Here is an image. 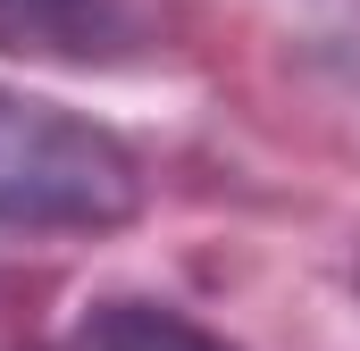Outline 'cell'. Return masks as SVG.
<instances>
[{"mask_svg":"<svg viewBox=\"0 0 360 351\" xmlns=\"http://www.w3.org/2000/svg\"><path fill=\"white\" fill-rule=\"evenodd\" d=\"M143 209V159L59 100L0 84V226L8 234H109Z\"/></svg>","mask_w":360,"mask_h":351,"instance_id":"cell-1","label":"cell"},{"mask_svg":"<svg viewBox=\"0 0 360 351\" xmlns=\"http://www.w3.org/2000/svg\"><path fill=\"white\" fill-rule=\"evenodd\" d=\"M151 42V0H0V59L134 67Z\"/></svg>","mask_w":360,"mask_h":351,"instance_id":"cell-2","label":"cell"},{"mask_svg":"<svg viewBox=\"0 0 360 351\" xmlns=\"http://www.w3.org/2000/svg\"><path fill=\"white\" fill-rule=\"evenodd\" d=\"M76 351H235V343L210 335L201 318L168 310V301H134V293H117V301H92V310H84Z\"/></svg>","mask_w":360,"mask_h":351,"instance_id":"cell-3","label":"cell"}]
</instances>
